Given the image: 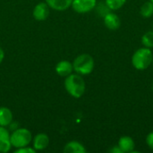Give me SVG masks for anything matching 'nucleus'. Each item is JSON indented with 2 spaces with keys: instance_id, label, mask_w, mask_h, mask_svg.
<instances>
[{
  "instance_id": "f257e3e1",
  "label": "nucleus",
  "mask_w": 153,
  "mask_h": 153,
  "mask_svg": "<svg viewBox=\"0 0 153 153\" xmlns=\"http://www.w3.org/2000/svg\"><path fill=\"white\" fill-rule=\"evenodd\" d=\"M65 88L66 91L74 98L79 99L85 92V82L81 74H71L65 78Z\"/></svg>"
},
{
  "instance_id": "f03ea898",
  "label": "nucleus",
  "mask_w": 153,
  "mask_h": 153,
  "mask_svg": "<svg viewBox=\"0 0 153 153\" xmlns=\"http://www.w3.org/2000/svg\"><path fill=\"white\" fill-rule=\"evenodd\" d=\"M153 54L149 48H140L132 56V65L139 71L146 70L152 64Z\"/></svg>"
},
{
  "instance_id": "7ed1b4c3",
  "label": "nucleus",
  "mask_w": 153,
  "mask_h": 153,
  "mask_svg": "<svg viewBox=\"0 0 153 153\" xmlns=\"http://www.w3.org/2000/svg\"><path fill=\"white\" fill-rule=\"evenodd\" d=\"M94 59L89 54L79 55L73 62L74 71L81 75H88L94 69Z\"/></svg>"
},
{
  "instance_id": "20e7f679",
  "label": "nucleus",
  "mask_w": 153,
  "mask_h": 153,
  "mask_svg": "<svg viewBox=\"0 0 153 153\" xmlns=\"http://www.w3.org/2000/svg\"><path fill=\"white\" fill-rule=\"evenodd\" d=\"M10 139L12 146L18 149L28 146L32 140V135L28 129L18 128L13 132V134L10 136Z\"/></svg>"
},
{
  "instance_id": "39448f33",
  "label": "nucleus",
  "mask_w": 153,
  "mask_h": 153,
  "mask_svg": "<svg viewBox=\"0 0 153 153\" xmlns=\"http://www.w3.org/2000/svg\"><path fill=\"white\" fill-rule=\"evenodd\" d=\"M97 5V0H73L72 7L79 13H86L92 11Z\"/></svg>"
},
{
  "instance_id": "423d86ee",
  "label": "nucleus",
  "mask_w": 153,
  "mask_h": 153,
  "mask_svg": "<svg viewBox=\"0 0 153 153\" xmlns=\"http://www.w3.org/2000/svg\"><path fill=\"white\" fill-rule=\"evenodd\" d=\"M103 21H104L105 26L110 30H117V29H119L121 25L120 18L118 17L117 14L112 12H108V13H106L104 15Z\"/></svg>"
},
{
  "instance_id": "0eeeda50",
  "label": "nucleus",
  "mask_w": 153,
  "mask_h": 153,
  "mask_svg": "<svg viewBox=\"0 0 153 153\" xmlns=\"http://www.w3.org/2000/svg\"><path fill=\"white\" fill-rule=\"evenodd\" d=\"M49 5L47 3H39L33 9V17L37 21H45L49 15Z\"/></svg>"
},
{
  "instance_id": "6e6552de",
  "label": "nucleus",
  "mask_w": 153,
  "mask_h": 153,
  "mask_svg": "<svg viewBox=\"0 0 153 153\" xmlns=\"http://www.w3.org/2000/svg\"><path fill=\"white\" fill-rule=\"evenodd\" d=\"M10 134L4 126H0V152H8L11 150V139Z\"/></svg>"
},
{
  "instance_id": "1a4fd4ad",
  "label": "nucleus",
  "mask_w": 153,
  "mask_h": 153,
  "mask_svg": "<svg viewBox=\"0 0 153 153\" xmlns=\"http://www.w3.org/2000/svg\"><path fill=\"white\" fill-rule=\"evenodd\" d=\"M117 146L123 153H132L135 148V143L131 136L124 135L119 139Z\"/></svg>"
},
{
  "instance_id": "9d476101",
  "label": "nucleus",
  "mask_w": 153,
  "mask_h": 153,
  "mask_svg": "<svg viewBox=\"0 0 153 153\" xmlns=\"http://www.w3.org/2000/svg\"><path fill=\"white\" fill-rule=\"evenodd\" d=\"M74 71V66L73 64L67 60H62L57 63L56 65V72L57 73L58 75L62 77H67L70 75Z\"/></svg>"
},
{
  "instance_id": "9b49d317",
  "label": "nucleus",
  "mask_w": 153,
  "mask_h": 153,
  "mask_svg": "<svg viewBox=\"0 0 153 153\" xmlns=\"http://www.w3.org/2000/svg\"><path fill=\"white\" fill-rule=\"evenodd\" d=\"M49 144V137L43 133L38 134L33 139V148L36 151H43Z\"/></svg>"
},
{
  "instance_id": "f8f14e48",
  "label": "nucleus",
  "mask_w": 153,
  "mask_h": 153,
  "mask_svg": "<svg viewBox=\"0 0 153 153\" xmlns=\"http://www.w3.org/2000/svg\"><path fill=\"white\" fill-rule=\"evenodd\" d=\"M73 0H46L50 8L56 11H65L72 5Z\"/></svg>"
},
{
  "instance_id": "ddd939ff",
  "label": "nucleus",
  "mask_w": 153,
  "mask_h": 153,
  "mask_svg": "<svg viewBox=\"0 0 153 153\" xmlns=\"http://www.w3.org/2000/svg\"><path fill=\"white\" fill-rule=\"evenodd\" d=\"M64 152L65 153H85L86 149L84 146L76 141H72L69 142L68 143L65 144L64 148Z\"/></svg>"
},
{
  "instance_id": "4468645a",
  "label": "nucleus",
  "mask_w": 153,
  "mask_h": 153,
  "mask_svg": "<svg viewBox=\"0 0 153 153\" xmlns=\"http://www.w3.org/2000/svg\"><path fill=\"white\" fill-rule=\"evenodd\" d=\"M12 121H13L12 111L4 107L0 108V126L6 127L10 126Z\"/></svg>"
},
{
  "instance_id": "2eb2a0df",
  "label": "nucleus",
  "mask_w": 153,
  "mask_h": 153,
  "mask_svg": "<svg viewBox=\"0 0 153 153\" xmlns=\"http://www.w3.org/2000/svg\"><path fill=\"white\" fill-rule=\"evenodd\" d=\"M140 13L143 18H151L153 15V3L151 1L144 2L140 7Z\"/></svg>"
},
{
  "instance_id": "dca6fc26",
  "label": "nucleus",
  "mask_w": 153,
  "mask_h": 153,
  "mask_svg": "<svg viewBox=\"0 0 153 153\" xmlns=\"http://www.w3.org/2000/svg\"><path fill=\"white\" fill-rule=\"evenodd\" d=\"M126 0H105L106 5L109 8V10H118L125 5Z\"/></svg>"
},
{
  "instance_id": "f3484780",
  "label": "nucleus",
  "mask_w": 153,
  "mask_h": 153,
  "mask_svg": "<svg viewBox=\"0 0 153 153\" xmlns=\"http://www.w3.org/2000/svg\"><path fill=\"white\" fill-rule=\"evenodd\" d=\"M142 44L145 48H153V31L149 30L145 32L142 37Z\"/></svg>"
},
{
  "instance_id": "a211bd4d",
  "label": "nucleus",
  "mask_w": 153,
  "mask_h": 153,
  "mask_svg": "<svg viewBox=\"0 0 153 153\" xmlns=\"http://www.w3.org/2000/svg\"><path fill=\"white\" fill-rule=\"evenodd\" d=\"M36 152V150L33 148H30L28 146L25 147H22V148H18L17 150H15V153H34Z\"/></svg>"
},
{
  "instance_id": "6ab92c4d",
  "label": "nucleus",
  "mask_w": 153,
  "mask_h": 153,
  "mask_svg": "<svg viewBox=\"0 0 153 153\" xmlns=\"http://www.w3.org/2000/svg\"><path fill=\"white\" fill-rule=\"evenodd\" d=\"M146 143L148 147L153 151V132H151L146 136Z\"/></svg>"
},
{
  "instance_id": "aec40b11",
  "label": "nucleus",
  "mask_w": 153,
  "mask_h": 153,
  "mask_svg": "<svg viewBox=\"0 0 153 153\" xmlns=\"http://www.w3.org/2000/svg\"><path fill=\"white\" fill-rule=\"evenodd\" d=\"M109 152L111 153H123L121 152V150L119 149V147H118L117 145H116V146H114L112 149H110Z\"/></svg>"
},
{
  "instance_id": "412c9836",
  "label": "nucleus",
  "mask_w": 153,
  "mask_h": 153,
  "mask_svg": "<svg viewBox=\"0 0 153 153\" xmlns=\"http://www.w3.org/2000/svg\"><path fill=\"white\" fill-rule=\"evenodd\" d=\"M4 57V50L0 48V64L3 62Z\"/></svg>"
},
{
  "instance_id": "4be33fe9",
  "label": "nucleus",
  "mask_w": 153,
  "mask_h": 153,
  "mask_svg": "<svg viewBox=\"0 0 153 153\" xmlns=\"http://www.w3.org/2000/svg\"><path fill=\"white\" fill-rule=\"evenodd\" d=\"M149 1H151V2H152L153 3V0H149Z\"/></svg>"
},
{
  "instance_id": "5701e85b",
  "label": "nucleus",
  "mask_w": 153,
  "mask_h": 153,
  "mask_svg": "<svg viewBox=\"0 0 153 153\" xmlns=\"http://www.w3.org/2000/svg\"><path fill=\"white\" fill-rule=\"evenodd\" d=\"M152 91H153V84H152Z\"/></svg>"
},
{
  "instance_id": "b1692460",
  "label": "nucleus",
  "mask_w": 153,
  "mask_h": 153,
  "mask_svg": "<svg viewBox=\"0 0 153 153\" xmlns=\"http://www.w3.org/2000/svg\"><path fill=\"white\" fill-rule=\"evenodd\" d=\"M152 65H153V59H152Z\"/></svg>"
}]
</instances>
